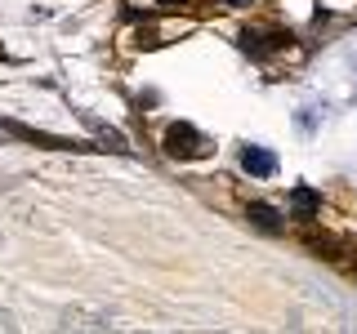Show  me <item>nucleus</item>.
<instances>
[{
	"label": "nucleus",
	"mask_w": 357,
	"mask_h": 334,
	"mask_svg": "<svg viewBox=\"0 0 357 334\" xmlns=\"http://www.w3.org/2000/svg\"><path fill=\"white\" fill-rule=\"evenodd\" d=\"M165 152L174 156V161H201V156L210 152L206 134H201L197 125H188V120H174L170 134H165Z\"/></svg>",
	"instance_id": "f257e3e1"
},
{
	"label": "nucleus",
	"mask_w": 357,
	"mask_h": 334,
	"mask_svg": "<svg viewBox=\"0 0 357 334\" xmlns=\"http://www.w3.org/2000/svg\"><path fill=\"white\" fill-rule=\"evenodd\" d=\"M241 45H245V54H273V49H286L290 36H286V31H259V27H255V31L241 36Z\"/></svg>",
	"instance_id": "f03ea898"
},
{
	"label": "nucleus",
	"mask_w": 357,
	"mask_h": 334,
	"mask_svg": "<svg viewBox=\"0 0 357 334\" xmlns=\"http://www.w3.org/2000/svg\"><path fill=\"white\" fill-rule=\"evenodd\" d=\"M241 170L255 178H268V174H277V161L268 148H241Z\"/></svg>",
	"instance_id": "7ed1b4c3"
},
{
	"label": "nucleus",
	"mask_w": 357,
	"mask_h": 334,
	"mask_svg": "<svg viewBox=\"0 0 357 334\" xmlns=\"http://www.w3.org/2000/svg\"><path fill=\"white\" fill-rule=\"evenodd\" d=\"M245 214H250V223L259 232H282L286 228V218H282V209H273V205H264V200H255L250 209H245Z\"/></svg>",
	"instance_id": "20e7f679"
},
{
	"label": "nucleus",
	"mask_w": 357,
	"mask_h": 334,
	"mask_svg": "<svg viewBox=\"0 0 357 334\" xmlns=\"http://www.w3.org/2000/svg\"><path fill=\"white\" fill-rule=\"evenodd\" d=\"M5 129H9V134H18V138H27V143H40V148H59V152H67V148H76L72 138H54V134H36V129L18 125V120H5Z\"/></svg>",
	"instance_id": "39448f33"
},
{
	"label": "nucleus",
	"mask_w": 357,
	"mask_h": 334,
	"mask_svg": "<svg viewBox=\"0 0 357 334\" xmlns=\"http://www.w3.org/2000/svg\"><path fill=\"white\" fill-rule=\"evenodd\" d=\"M290 205H295V218H312L317 214V205H321V196L317 192H308V187H295V192H290Z\"/></svg>",
	"instance_id": "423d86ee"
},
{
	"label": "nucleus",
	"mask_w": 357,
	"mask_h": 334,
	"mask_svg": "<svg viewBox=\"0 0 357 334\" xmlns=\"http://www.w3.org/2000/svg\"><path fill=\"white\" fill-rule=\"evenodd\" d=\"M223 5H250V0H223Z\"/></svg>",
	"instance_id": "0eeeda50"
},
{
	"label": "nucleus",
	"mask_w": 357,
	"mask_h": 334,
	"mask_svg": "<svg viewBox=\"0 0 357 334\" xmlns=\"http://www.w3.org/2000/svg\"><path fill=\"white\" fill-rule=\"evenodd\" d=\"M0 58H5V45H0Z\"/></svg>",
	"instance_id": "6e6552de"
}]
</instances>
